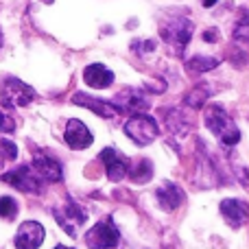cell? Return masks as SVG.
Segmentation results:
<instances>
[{
	"instance_id": "7c38bea8",
	"label": "cell",
	"mask_w": 249,
	"mask_h": 249,
	"mask_svg": "<svg viewBox=\"0 0 249 249\" xmlns=\"http://www.w3.org/2000/svg\"><path fill=\"white\" fill-rule=\"evenodd\" d=\"M101 162L105 164V173H107V177L112 181L124 179L127 173H129V166H131L129 160L123 158L116 149H103L101 151Z\"/></svg>"
},
{
	"instance_id": "5b68a950",
	"label": "cell",
	"mask_w": 249,
	"mask_h": 249,
	"mask_svg": "<svg viewBox=\"0 0 249 249\" xmlns=\"http://www.w3.org/2000/svg\"><path fill=\"white\" fill-rule=\"evenodd\" d=\"M124 133H127L138 146H146L158 138L160 129H158V123L151 116H146V114H136V116H131L124 123Z\"/></svg>"
},
{
	"instance_id": "4fadbf2b",
	"label": "cell",
	"mask_w": 249,
	"mask_h": 249,
	"mask_svg": "<svg viewBox=\"0 0 249 249\" xmlns=\"http://www.w3.org/2000/svg\"><path fill=\"white\" fill-rule=\"evenodd\" d=\"M72 103L99 114L101 118H116L118 114H121L114 103H107V101H103V99H94V96L86 94V92H77V94L72 96Z\"/></svg>"
},
{
	"instance_id": "7402d4cb",
	"label": "cell",
	"mask_w": 249,
	"mask_h": 249,
	"mask_svg": "<svg viewBox=\"0 0 249 249\" xmlns=\"http://www.w3.org/2000/svg\"><path fill=\"white\" fill-rule=\"evenodd\" d=\"M18 214V203L13 197H0V216L7 221L16 219Z\"/></svg>"
},
{
	"instance_id": "6da1fadb",
	"label": "cell",
	"mask_w": 249,
	"mask_h": 249,
	"mask_svg": "<svg viewBox=\"0 0 249 249\" xmlns=\"http://www.w3.org/2000/svg\"><path fill=\"white\" fill-rule=\"evenodd\" d=\"M195 24L190 22V18L186 16H166V20L160 24V37L168 44L175 55H181L186 46H188L190 37H193Z\"/></svg>"
},
{
	"instance_id": "8fae6325",
	"label": "cell",
	"mask_w": 249,
	"mask_h": 249,
	"mask_svg": "<svg viewBox=\"0 0 249 249\" xmlns=\"http://www.w3.org/2000/svg\"><path fill=\"white\" fill-rule=\"evenodd\" d=\"M64 140H66V144H68L70 149L81 151V149H88V146L92 144V140H94V138H92L90 129H88L81 121H77V118H70L68 124H66Z\"/></svg>"
},
{
	"instance_id": "4316f807",
	"label": "cell",
	"mask_w": 249,
	"mask_h": 249,
	"mask_svg": "<svg viewBox=\"0 0 249 249\" xmlns=\"http://www.w3.org/2000/svg\"><path fill=\"white\" fill-rule=\"evenodd\" d=\"M201 2H203V7H214L216 0H201Z\"/></svg>"
},
{
	"instance_id": "ba28073f",
	"label": "cell",
	"mask_w": 249,
	"mask_h": 249,
	"mask_svg": "<svg viewBox=\"0 0 249 249\" xmlns=\"http://www.w3.org/2000/svg\"><path fill=\"white\" fill-rule=\"evenodd\" d=\"M114 105L118 107V112H127L131 116H136V114H144L151 103L144 92L136 90V88H124V90L118 92Z\"/></svg>"
},
{
	"instance_id": "5bb4252c",
	"label": "cell",
	"mask_w": 249,
	"mask_h": 249,
	"mask_svg": "<svg viewBox=\"0 0 249 249\" xmlns=\"http://www.w3.org/2000/svg\"><path fill=\"white\" fill-rule=\"evenodd\" d=\"M221 214L228 221L230 228H243L249 221V206L241 199H223L221 201Z\"/></svg>"
},
{
	"instance_id": "9a60e30c",
	"label": "cell",
	"mask_w": 249,
	"mask_h": 249,
	"mask_svg": "<svg viewBox=\"0 0 249 249\" xmlns=\"http://www.w3.org/2000/svg\"><path fill=\"white\" fill-rule=\"evenodd\" d=\"M83 81L90 88H96V90H105L114 83V72L107 70L103 64H90L86 70H83Z\"/></svg>"
},
{
	"instance_id": "7a4b0ae2",
	"label": "cell",
	"mask_w": 249,
	"mask_h": 249,
	"mask_svg": "<svg viewBox=\"0 0 249 249\" xmlns=\"http://www.w3.org/2000/svg\"><path fill=\"white\" fill-rule=\"evenodd\" d=\"M203 118H206V127L210 129V131L214 133L225 146L238 144V140H241V131H238L236 123L232 121V116H230L221 105H208Z\"/></svg>"
},
{
	"instance_id": "8992f818",
	"label": "cell",
	"mask_w": 249,
	"mask_h": 249,
	"mask_svg": "<svg viewBox=\"0 0 249 249\" xmlns=\"http://www.w3.org/2000/svg\"><path fill=\"white\" fill-rule=\"evenodd\" d=\"M118 241H121V234L112 219H103L86 234V245L90 249H114Z\"/></svg>"
},
{
	"instance_id": "ffe728a7",
	"label": "cell",
	"mask_w": 249,
	"mask_h": 249,
	"mask_svg": "<svg viewBox=\"0 0 249 249\" xmlns=\"http://www.w3.org/2000/svg\"><path fill=\"white\" fill-rule=\"evenodd\" d=\"M219 66V59L216 57H206V55H195L193 59L186 61V68L190 72H208V70L216 68Z\"/></svg>"
},
{
	"instance_id": "52a82bcc",
	"label": "cell",
	"mask_w": 249,
	"mask_h": 249,
	"mask_svg": "<svg viewBox=\"0 0 249 249\" xmlns=\"http://www.w3.org/2000/svg\"><path fill=\"white\" fill-rule=\"evenodd\" d=\"M2 181H7L9 186H13V188H18V190H22V193H31V195H35V193H39L42 190V184L44 181L39 179L37 175H35V171L31 166H18L16 171H9V173H4L2 175Z\"/></svg>"
},
{
	"instance_id": "30bf717a",
	"label": "cell",
	"mask_w": 249,
	"mask_h": 249,
	"mask_svg": "<svg viewBox=\"0 0 249 249\" xmlns=\"http://www.w3.org/2000/svg\"><path fill=\"white\" fill-rule=\"evenodd\" d=\"M31 168L35 171V175L39 177L42 181H48V184H55V181H61L64 177V171H61V164L57 162L55 158L51 155H44V153H37L33 158V164Z\"/></svg>"
},
{
	"instance_id": "603a6c76",
	"label": "cell",
	"mask_w": 249,
	"mask_h": 249,
	"mask_svg": "<svg viewBox=\"0 0 249 249\" xmlns=\"http://www.w3.org/2000/svg\"><path fill=\"white\" fill-rule=\"evenodd\" d=\"M131 51L138 53V55H144V53L155 51V42H151V39H136V42H131Z\"/></svg>"
},
{
	"instance_id": "44dd1931",
	"label": "cell",
	"mask_w": 249,
	"mask_h": 249,
	"mask_svg": "<svg viewBox=\"0 0 249 249\" xmlns=\"http://www.w3.org/2000/svg\"><path fill=\"white\" fill-rule=\"evenodd\" d=\"M18 158V146L7 138H0V166Z\"/></svg>"
},
{
	"instance_id": "d6986e66",
	"label": "cell",
	"mask_w": 249,
	"mask_h": 249,
	"mask_svg": "<svg viewBox=\"0 0 249 249\" xmlns=\"http://www.w3.org/2000/svg\"><path fill=\"white\" fill-rule=\"evenodd\" d=\"M208 99H210V90L206 88V83H201V86H195L193 90L186 94L184 103L188 105V107H193V109H199L201 105H206Z\"/></svg>"
},
{
	"instance_id": "f1b7e54d",
	"label": "cell",
	"mask_w": 249,
	"mask_h": 249,
	"mask_svg": "<svg viewBox=\"0 0 249 249\" xmlns=\"http://www.w3.org/2000/svg\"><path fill=\"white\" fill-rule=\"evenodd\" d=\"M0 46H2V31H0Z\"/></svg>"
},
{
	"instance_id": "2e32d148",
	"label": "cell",
	"mask_w": 249,
	"mask_h": 249,
	"mask_svg": "<svg viewBox=\"0 0 249 249\" xmlns=\"http://www.w3.org/2000/svg\"><path fill=\"white\" fill-rule=\"evenodd\" d=\"M155 197H158L160 206H162L164 210H175V208H179L181 201H184V190L177 184H173V181H164V184L155 190Z\"/></svg>"
},
{
	"instance_id": "ac0fdd59",
	"label": "cell",
	"mask_w": 249,
	"mask_h": 249,
	"mask_svg": "<svg viewBox=\"0 0 249 249\" xmlns=\"http://www.w3.org/2000/svg\"><path fill=\"white\" fill-rule=\"evenodd\" d=\"M129 177H131V181H136V184H144V181H149L151 177H153V164L149 162V160H138L133 166H129Z\"/></svg>"
},
{
	"instance_id": "d4e9b609",
	"label": "cell",
	"mask_w": 249,
	"mask_h": 249,
	"mask_svg": "<svg viewBox=\"0 0 249 249\" xmlns=\"http://www.w3.org/2000/svg\"><path fill=\"white\" fill-rule=\"evenodd\" d=\"M214 33H216V31H212V29H210V31H206V35H203V37H206L208 42H214V39H216V35H214Z\"/></svg>"
},
{
	"instance_id": "277c9868",
	"label": "cell",
	"mask_w": 249,
	"mask_h": 249,
	"mask_svg": "<svg viewBox=\"0 0 249 249\" xmlns=\"http://www.w3.org/2000/svg\"><path fill=\"white\" fill-rule=\"evenodd\" d=\"M53 214H55L57 223L64 228V232L68 234V236H77L79 228H81L88 219L86 210H83L77 201H72V199H66L61 206H57L55 210H53Z\"/></svg>"
},
{
	"instance_id": "e0dca14e",
	"label": "cell",
	"mask_w": 249,
	"mask_h": 249,
	"mask_svg": "<svg viewBox=\"0 0 249 249\" xmlns=\"http://www.w3.org/2000/svg\"><path fill=\"white\" fill-rule=\"evenodd\" d=\"M164 118H166V124L175 136H186L190 131V121L184 116L181 109H164Z\"/></svg>"
},
{
	"instance_id": "f546056e",
	"label": "cell",
	"mask_w": 249,
	"mask_h": 249,
	"mask_svg": "<svg viewBox=\"0 0 249 249\" xmlns=\"http://www.w3.org/2000/svg\"><path fill=\"white\" fill-rule=\"evenodd\" d=\"M55 249H66V247H61V245H59V247H55Z\"/></svg>"
},
{
	"instance_id": "9c48e42d",
	"label": "cell",
	"mask_w": 249,
	"mask_h": 249,
	"mask_svg": "<svg viewBox=\"0 0 249 249\" xmlns=\"http://www.w3.org/2000/svg\"><path fill=\"white\" fill-rule=\"evenodd\" d=\"M44 232L42 223L37 221H24V223L18 228L16 234V249H37L44 243Z\"/></svg>"
},
{
	"instance_id": "3957f363",
	"label": "cell",
	"mask_w": 249,
	"mask_h": 249,
	"mask_svg": "<svg viewBox=\"0 0 249 249\" xmlns=\"http://www.w3.org/2000/svg\"><path fill=\"white\" fill-rule=\"evenodd\" d=\"M35 99V90L16 77H7L0 83V103L4 107H26Z\"/></svg>"
},
{
	"instance_id": "83f0119b",
	"label": "cell",
	"mask_w": 249,
	"mask_h": 249,
	"mask_svg": "<svg viewBox=\"0 0 249 249\" xmlns=\"http://www.w3.org/2000/svg\"><path fill=\"white\" fill-rule=\"evenodd\" d=\"M243 44H247V46H249V35H247V37H245V42H243Z\"/></svg>"
},
{
	"instance_id": "cb8c5ba5",
	"label": "cell",
	"mask_w": 249,
	"mask_h": 249,
	"mask_svg": "<svg viewBox=\"0 0 249 249\" xmlns=\"http://www.w3.org/2000/svg\"><path fill=\"white\" fill-rule=\"evenodd\" d=\"M13 129H16V123H13L11 118H9L4 112H0V131H4V133H11Z\"/></svg>"
},
{
	"instance_id": "484cf974",
	"label": "cell",
	"mask_w": 249,
	"mask_h": 249,
	"mask_svg": "<svg viewBox=\"0 0 249 249\" xmlns=\"http://www.w3.org/2000/svg\"><path fill=\"white\" fill-rule=\"evenodd\" d=\"M241 179H243V184L249 188V171H241Z\"/></svg>"
}]
</instances>
